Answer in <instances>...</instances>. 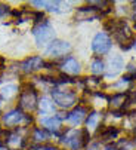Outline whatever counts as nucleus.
Returning a JSON list of instances; mask_svg holds the SVG:
<instances>
[{"label": "nucleus", "instance_id": "1", "mask_svg": "<svg viewBox=\"0 0 136 150\" xmlns=\"http://www.w3.org/2000/svg\"><path fill=\"white\" fill-rule=\"evenodd\" d=\"M61 143L65 144L70 150H81L87 146L89 143V132L87 129H70L67 131V134H64V137L61 138Z\"/></svg>", "mask_w": 136, "mask_h": 150}, {"label": "nucleus", "instance_id": "2", "mask_svg": "<svg viewBox=\"0 0 136 150\" xmlns=\"http://www.w3.org/2000/svg\"><path fill=\"white\" fill-rule=\"evenodd\" d=\"M33 34L36 37V43H37L39 48L48 45V43H52L55 40V30L48 19H44L40 24H37L33 28Z\"/></svg>", "mask_w": 136, "mask_h": 150}, {"label": "nucleus", "instance_id": "3", "mask_svg": "<svg viewBox=\"0 0 136 150\" xmlns=\"http://www.w3.org/2000/svg\"><path fill=\"white\" fill-rule=\"evenodd\" d=\"M18 109L25 110V112H33L39 105V98H37V91L30 86L27 89H21L19 98H18Z\"/></svg>", "mask_w": 136, "mask_h": 150}, {"label": "nucleus", "instance_id": "4", "mask_svg": "<svg viewBox=\"0 0 136 150\" xmlns=\"http://www.w3.org/2000/svg\"><path fill=\"white\" fill-rule=\"evenodd\" d=\"M2 119H3V123H5L6 126H9V128L18 126V125H21V123L30 125V123L33 122V117H31L30 115H25L21 109H13V110L5 113Z\"/></svg>", "mask_w": 136, "mask_h": 150}, {"label": "nucleus", "instance_id": "5", "mask_svg": "<svg viewBox=\"0 0 136 150\" xmlns=\"http://www.w3.org/2000/svg\"><path fill=\"white\" fill-rule=\"evenodd\" d=\"M52 98L59 107H62V109H70V107H73L77 103V95L71 91L52 89Z\"/></svg>", "mask_w": 136, "mask_h": 150}, {"label": "nucleus", "instance_id": "6", "mask_svg": "<svg viewBox=\"0 0 136 150\" xmlns=\"http://www.w3.org/2000/svg\"><path fill=\"white\" fill-rule=\"evenodd\" d=\"M68 52H71V45L65 40H53L52 43L48 46L46 49V55L52 57V58H59L67 55Z\"/></svg>", "mask_w": 136, "mask_h": 150}, {"label": "nucleus", "instance_id": "7", "mask_svg": "<svg viewBox=\"0 0 136 150\" xmlns=\"http://www.w3.org/2000/svg\"><path fill=\"white\" fill-rule=\"evenodd\" d=\"M111 48V37L107 33H98L92 40V51L96 54H107Z\"/></svg>", "mask_w": 136, "mask_h": 150}, {"label": "nucleus", "instance_id": "8", "mask_svg": "<svg viewBox=\"0 0 136 150\" xmlns=\"http://www.w3.org/2000/svg\"><path fill=\"white\" fill-rule=\"evenodd\" d=\"M43 66H44V61L40 57H30L19 64V69L24 73H34V71L43 69Z\"/></svg>", "mask_w": 136, "mask_h": 150}, {"label": "nucleus", "instance_id": "9", "mask_svg": "<svg viewBox=\"0 0 136 150\" xmlns=\"http://www.w3.org/2000/svg\"><path fill=\"white\" fill-rule=\"evenodd\" d=\"M124 67V61L121 58V55H114L109 62H108V71L105 73V77L107 79H111V77H116Z\"/></svg>", "mask_w": 136, "mask_h": 150}, {"label": "nucleus", "instance_id": "10", "mask_svg": "<svg viewBox=\"0 0 136 150\" xmlns=\"http://www.w3.org/2000/svg\"><path fill=\"white\" fill-rule=\"evenodd\" d=\"M62 71L64 74L67 76H74V74H79L81 71V67H80V62L76 59V58H67L64 62H62Z\"/></svg>", "mask_w": 136, "mask_h": 150}, {"label": "nucleus", "instance_id": "11", "mask_svg": "<svg viewBox=\"0 0 136 150\" xmlns=\"http://www.w3.org/2000/svg\"><path fill=\"white\" fill-rule=\"evenodd\" d=\"M86 115H87V110L84 107H76L73 112H70L67 115V120L73 125H80L86 119Z\"/></svg>", "mask_w": 136, "mask_h": 150}, {"label": "nucleus", "instance_id": "12", "mask_svg": "<svg viewBox=\"0 0 136 150\" xmlns=\"http://www.w3.org/2000/svg\"><path fill=\"white\" fill-rule=\"evenodd\" d=\"M126 100H127V95H126V94H114V95L109 98V104H111V107H112L116 112L123 113V107H124V104H126ZM123 115H124V113H123Z\"/></svg>", "mask_w": 136, "mask_h": 150}, {"label": "nucleus", "instance_id": "13", "mask_svg": "<svg viewBox=\"0 0 136 150\" xmlns=\"http://www.w3.org/2000/svg\"><path fill=\"white\" fill-rule=\"evenodd\" d=\"M96 135L101 137L104 141H109V140L116 138L118 135V129L114 128V126H102L101 129L96 131Z\"/></svg>", "mask_w": 136, "mask_h": 150}, {"label": "nucleus", "instance_id": "14", "mask_svg": "<svg viewBox=\"0 0 136 150\" xmlns=\"http://www.w3.org/2000/svg\"><path fill=\"white\" fill-rule=\"evenodd\" d=\"M39 105H40V115H46V113H53L55 112V104L50 98L43 97L41 100H39Z\"/></svg>", "mask_w": 136, "mask_h": 150}, {"label": "nucleus", "instance_id": "15", "mask_svg": "<svg viewBox=\"0 0 136 150\" xmlns=\"http://www.w3.org/2000/svg\"><path fill=\"white\" fill-rule=\"evenodd\" d=\"M41 123L46 129H50V131H56L58 128L61 126V119L58 116H50V117H44L41 119Z\"/></svg>", "mask_w": 136, "mask_h": 150}, {"label": "nucleus", "instance_id": "16", "mask_svg": "<svg viewBox=\"0 0 136 150\" xmlns=\"http://www.w3.org/2000/svg\"><path fill=\"white\" fill-rule=\"evenodd\" d=\"M136 112V92H132L127 95V100H126V104L123 107V113H127V115H132Z\"/></svg>", "mask_w": 136, "mask_h": 150}, {"label": "nucleus", "instance_id": "17", "mask_svg": "<svg viewBox=\"0 0 136 150\" xmlns=\"http://www.w3.org/2000/svg\"><path fill=\"white\" fill-rule=\"evenodd\" d=\"M5 144L11 146V147H22L25 144V140L16 135V134H8V138L5 140Z\"/></svg>", "mask_w": 136, "mask_h": 150}, {"label": "nucleus", "instance_id": "18", "mask_svg": "<svg viewBox=\"0 0 136 150\" xmlns=\"http://www.w3.org/2000/svg\"><path fill=\"white\" fill-rule=\"evenodd\" d=\"M49 138H50V132L48 129L34 128V131H33V140L34 141H48Z\"/></svg>", "mask_w": 136, "mask_h": 150}, {"label": "nucleus", "instance_id": "19", "mask_svg": "<svg viewBox=\"0 0 136 150\" xmlns=\"http://www.w3.org/2000/svg\"><path fill=\"white\" fill-rule=\"evenodd\" d=\"M31 5L33 6H43V8H46L48 11H53V12H59V2H31Z\"/></svg>", "mask_w": 136, "mask_h": 150}, {"label": "nucleus", "instance_id": "20", "mask_svg": "<svg viewBox=\"0 0 136 150\" xmlns=\"http://www.w3.org/2000/svg\"><path fill=\"white\" fill-rule=\"evenodd\" d=\"M18 91V86L16 85H6V86H3L2 89H0V95H2V98H11L16 94Z\"/></svg>", "mask_w": 136, "mask_h": 150}, {"label": "nucleus", "instance_id": "21", "mask_svg": "<svg viewBox=\"0 0 136 150\" xmlns=\"http://www.w3.org/2000/svg\"><path fill=\"white\" fill-rule=\"evenodd\" d=\"M90 70H92L93 74H102V73L105 71V67H104L102 59H99V58L93 59V61H92V66H90Z\"/></svg>", "mask_w": 136, "mask_h": 150}, {"label": "nucleus", "instance_id": "22", "mask_svg": "<svg viewBox=\"0 0 136 150\" xmlns=\"http://www.w3.org/2000/svg\"><path fill=\"white\" fill-rule=\"evenodd\" d=\"M98 120H99V113L92 112L87 117H86V125H87V129L89 128H96L98 126Z\"/></svg>", "mask_w": 136, "mask_h": 150}, {"label": "nucleus", "instance_id": "23", "mask_svg": "<svg viewBox=\"0 0 136 150\" xmlns=\"http://www.w3.org/2000/svg\"><path fill=\"white\" fill-rule=\"evenodd\" d=\"M109 2H90V6H101V9H104L102 6H108Z\"/></svg>", "mask_w": 136, "mask_h": 150}, {"label": "nucleus", "instance_id": "24", "mask_svg": "<svg viewBox=\"0 0 136 150\" xmlns=\"http://www.w3.org/2000/svg\"><path fill=\"white\" fill-rule=\"evenodd\" d=\"M87 150H101V144L99 143H93V144H89Z\"/></svg>", "mask_w": 136, "mask_h": 150}, {"label": "nucleus", "instance_id": "25", "mask_svg": "<svg viewBox=\"0 0 136 150\" xmlns=\"http://www.w3.org/2000/svg\"><path fill=\"white\" fill-rule=\"evenodd\" d=\"M37 150H56L53 146H48V144H44V146H39Z\"/></svg>", "mask_w": 136, "mask_h": 150}, {"label": "nucleus", "instance_id": "26", "mask_svg": "<svg viewBox=\"0 0 136 150\" xmlns=\"http://www.w3.org/2000/svg\"><path fill=\"white\" fill-rule=\"evenodd\" d=\"M135 48H136V42H135Z\"/></svg>", "mask_w": 136, "mask_h": 150}, {"label": "nucleus", "instance_id": "27", "mask_svg": "<svg viewBox=\"0 0 136 150\" xmlns=\"http://www.w3.org/2000/svg\"><path fill=\"white\" fill-rule=\"evenodd\" d=\"M135 140H136V137H135Z\"/></svg>", "mask_w": 136, "mask_h": 150}]
</instances>
